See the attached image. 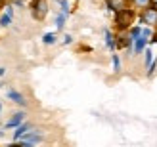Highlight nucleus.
<instances>
[{
	"label": "nucleus",
	"mask_w": 157,
	"mask_h": 147,
	"mask_svg": "<svg viewBox=\"0 0 157 147\" xmlns=\"http://www.w3.org/2000/svg\"><path fill=\"white\" fill-rule=\"evenodd\" d=\"M44 15H46V2L44 0H38V2L35 4V17L42 19Z\"/></svg>",
	"instance_id": "1"
},
{
	"label": "nucleus",
	"mask_w": 157,
	"mask_h": 147,
	"mask_svg": "<svg viewBox=\"0 0 157 147\" xmlns=\"http://www.w3.org/2000/svg\"><path fill=\"white\" fill-rule=\"evenodd\" d=\"M150 36V31H144L142 33V36H138L136 38V46H134V52H142V48H144V44H146V38Z\"/></svg>",
	"instance_id": "2"
},
{
	"label": "nucleus",
	"mask_w": 157,
	"mask_h": 147,
	"mask_svg": "<svg viewBox=\"0 0 157 147\" xmlns=\"http://www.w3.org/2000/svg\"><path fill=\"white\" fill-rule=\"evenodd\" d=\"M8 97L13 99V101H15V103H19V105H25V99H23V96H21V94H17V92H13V90L8 92Z\"/></svg>",
	"instance_id": "3"
},
{
	"label": "nucleus",
	"mask_w": 157,
	"mask_h": 147,
	"mask_svg": "<svg viewBox=\"0 0 157 147\" xmlns=\"http://www.w3.org/2000/svg\"><path fill=\"white\" fill-rule=\"evenodd\" d=\"M128 19H130V12H127V10H121V15L117 17V21L121 23V27H127Z\"/></svg>",
	"instance_id": "4"
},
{
	"label": "nucleus",
	"mask_w": 157,
	"mask_h": 147,
	"mask_svg": "<svg viewBox=\"0 0 157 147\" xmlns=\"http://www.w3.org/2000/svg\"><path fill=\"white\" fill-rule=\"evenodd\" d=\"M23 117H25L23 113H17V115H13V119H12V120H8V124H6V126H8V128H13V126H17L19 122L23 120Z\"/></svg>",
	"instance_id": "5"
},
{
	"label": "nucleus",
	"mask_w": 157,
	"mask_h": 147,
	"mask_svg": "<svg viewBox=\"0 0 157 147\" xmlns=\"http://www.w3.org/2000/svg\"><path fill=\"white\" fill-rule=\"evenodd\" d=\"M144 19L147 23H155V19H157V10H147L146 15H144Z\"/></svg>",
	"instance_id": "6"
},
{
	"label": "nucleus",
	"mask_w": 157,
	"mask_h": 147,
	"mask_svg": "<svg viewBox=\"0 0 157 147\" xmlns=\"http://www.w3.org/2000/svg\"><path fill=\"white\" fill-rule=\"evenodd\" d=\"M10 21H12V8H10V10H8V13L4 15V17L0 19V25H4V27H6V25H8V23H10Z\"/></svg>",
	"instance_id": "7"
},
{
	"label": "nucleus",
	"mask_w": 157,
	"mask_h": 147,
	"mask_svg": "<svg viewBox=\"0 0 157 147\" xmlns=\"http://www.w3.org/2000/svg\"><path fill=\"white\" fill-rule=\"evenodd\" d=\"M27 130H29V126H27V124H25V126H19V128H17V132L13 134V138L17 140V138H21L23 134H27Z\"/></svg>",
	"instance_id": "8"
},
{
	"label": "nucleus",
	"mask_w": 157,
	"mask_h": 147,
	"mask_svg": "<svg viewBox=\"0 0 157 147\" xmlns=\"http://www.w3.org/2000/svg\"><path fill=\"white\" fill-rule=\"evenodd\" d=\"M44 42L46 44H54L56 42V35H44Z\"/></svg>",
	"instance_id": "9"
},
{
	"label": "nucleus",
	"mask_w": 157,
	"mask_h": 147,
	"mask_svg": "<svg viewBox=\"0 0 157 147\" xmlns=\"http://www.w3.org/2000/svg\"><path fill=\"white\" fill-rule=\"evenodd\" d=\"M63 21H65V13H61V15H58V19H56V23H58V27H63Z\"/></svg>",
	"instance_id": "10"
},
{
	"label": "nucleus",
	"mask_w": 157,
	"mask_h": 147,
	"mask_svg": "<svg viewBox=\"0 0 157 147\" xmlns=\"http://www.w3.org/2000/svg\"><path fill=\"white\" fill-rule=\"evenodd\" d=\"M147 65L151 67V52H150V50L146 52V67H147Z\"/></svg>",
	"instance_id": "11"
},
{
	"label": "nucleus",
	"mask_w": 157,
	"mask_h": 147,
	"mask_svg": "<svg viewBox=\"0 0 157 147\" xmlns=\"http://www.w3.org/2000/svg\"><path fill=\"white\" fill-rule=\"evenodd\" d=\"M105 38H107V46H109V48H113V38H111V35L105 33Z\"/></svg>",
	"instance_id": "12"
},
{
	"label": "nucleus",
	"mask_w": 157,
	"mask_h": 147,
	"mask_svg": "<svg viewBox=\"0 0 157 147\" xmlns=\"http://www.w3.org/2000/svg\"><path fill=\"white\" fill-rule=\"evenodd\" d=\"M147 2H150V0H136L138 6H147Z\"/></svg>",
	"instance_id": "13"
},
{
	"label": "nucleus",
	"mask_w": 157,
	"mask_h": 147,
	"mask_svg": "<svg viewBox=\"0 0 157 147\" xmlns=\"http://www.w3.org/2000/svg\"><path fill=\"white\" fill-rule=\"evenodd\" d=\"M113 65H115V69H119V57L117 56H113Z\"/></svg>",
	"instance_id": "14"
},
{
	"label": "nucleus",
	"mask_w": 157,
	"mask_h": 147,
	"mask_svg": "<svg viewBox=\"0 0 157 147\" xmlns=\"http://www.w3.org/2000/svg\"><path fill=\"white\" fill-rule=\"evenodd\" d=\"M10 147H23V145H10Z\"/></svg>",
	"instance_id": "15"
},
{
	"label": "nucleus",
	"mask_w": 157,
	"mask_h": 147,
	"mask_svg": "<svg viewBox=\"0 0 157 147\" xmlns=\"http://www.w3.org/2000/svg\"><path fill=\"white\" fill-rule=\"evenodd\" d=\"M153 2H155V4H157V0H153Z\"/></svg>",
	"instance_id": "16"
},
{
	"label": "nucleus",
	"mask_w": 157,
	"mask_h": 147,
	"mask_svg": "<svg viewBox=\"0 0 157 147\" xmlns=\"http://www.w3.org/2000/svg\"><path fill=\"white\" fill-rule=\"evenodd\" d=\"M0 2H2V0H0Z\"/></svg>",
	"instance_id": "17"
}]
</instances>
